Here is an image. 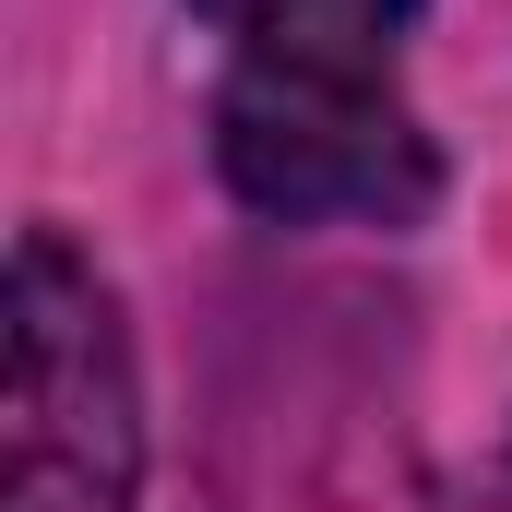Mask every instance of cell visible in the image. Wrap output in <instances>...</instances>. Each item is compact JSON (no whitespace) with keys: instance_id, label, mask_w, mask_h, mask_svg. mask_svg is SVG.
<instances>
[{"instance_id":"cell-1","label":"cell","mask_w":512,"mask_h":512,"mask_svg":"<svg viewBox=\"0 0 512 512\" xmlns=\"http://www.w3.org/2000/svg\"><path fill=\"white\" fill-rule=\"evenodd\" d=\"M215 167L274 227H417L441 203V143L393 60H239L215 96Z\"/></svg>"},{"instance_id":"cell-2","label":"cell","mask_w":512,"mask_h":512,"mask_svg":"<svg viewBox=\"0 0 512 512\" xmlns=\"http://www.w3.org/2000/svg\"><path fill=\"white\" fill-rule=\"evenodd\" d=\"M143 370L120 286L60 227L12 239V512H131Z\"/></svg>"},{"instance_id":"cell-3","label":"cell","mask_w":512,"mask_h":512,"mask_svg":"<svg viewBox=\"0 0 512 512\" xmlns=\"http://www.w3.org/2000/svg\"><path fill=\"white\" fill-rule=\"evenodd\" d=\"M239 60H393L417 0H191Z\"/></svg>"}]
</instances>
